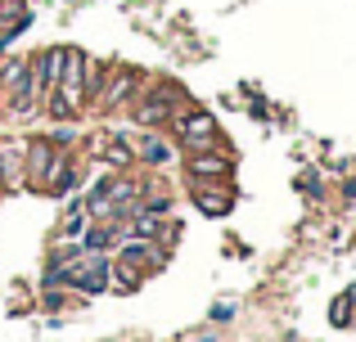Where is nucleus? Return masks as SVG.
Masks as SVG:
<instances>
[{"label": "nucleus", "mask_w": 356, "mask_h": 342, "mask_svg": "<svg viewBox=\"0 0 356 342\" xmlns=\"http://www.w3.org/2000/svg\"><path fill=\"white\" fill-rule=\"evenodd\" d=\"M185 104H190L185 86H176V81H154V86H140V95L127 104V113L140 131H167V122H172Z\"/></svg>", "instance_id": "1"}, {"label": "nucleus", "mask_w": 356, "mask_h": 342, "mask_svg": "<svg viewBox=\"0 0 356 342\" xmlns=\"http://www.w3.org/2000/svg\"><path fill=\"white\" fill-rule=\"evenodd\" d=\"M167 131H172V140L181 144V149H212V144L221 140L217 117H212L208 108H194V104H185L181 113L167 122Z\"/></svg>", "instance_id": "2"}, {"label": "nucleus", "mask_w": 356, "mask_h": 342, "mask_svg": "<svg viewBox=\"0 0 356 342\" xmlns=\"http://www.w3.org/2000/svg\"><path fill=\"white\" fill-rule=\"evenodd\" d=\"M140 86H145V72L131 68V63H113V68H108L104 90H99V99L90 104V113H99V117H108V113H127V104L140 95Z\"/></svg>", "instance_id": "3"}, {"label": "nucleus", "mask_w": 356, "mask_h": 342, "mask_svg": "<svg viewBox=\"0 0 356 342\" xmlns=\"http://www.w3.org/2000/svg\"><path fill=\"white\" fill-rule=\"evenodd\" d=\"M108 253H86L81 248L77 257L68 262V271H63V289H72V293H108Z\"/></svg>", "instance_id": "4"}, {"label": "nucleus", "mask_w": 356, "mask_h": 342, "mask_svg": "<svg viewBox=\"0 0 356 342\" xmlns=\"http://www.w3.org/2000/svg\"><path fill=\"white\" fill-rule=\"evenodd\" d=\"M181 171H185V185H190V180L235 185V158H230L226 149H221V153H212V149H185Z\"/></svg>", "instance_id": "5"}, {"label": "nucleus", "mask_w": 356, "mask_h": 342, "mask_svg": "<svg viewBox=\"0 0 356 342\" xmlns=\"http://www.w3.org/2000/svg\"><path fill=\"white\" fill-rule=\"evenodd\" d=\"M190 198L203 216H226L235 207V185H212V180H190Z\"/></svg>", "instance_id": "6"}, {"label": "nucleus", "mask_w": 356, "mask_h": 342, "mask_svg": "<svg viewBox=\"0 0 356 342\" xmlns=\"http://www.w3.org/2000/svg\"><path fill=\"white\" fill-rule=\"evenodd\" d=\"M95 153H99V162H104L108 171H131L136 167V144H131L127 135H113V131L95 135Z\"/></svg>", "instance_id": "7"}, {"label": "nucleus", "mask_w": 356, "mask_h": 342, "mask_svg": "<svg viewBox=\"0 0 356 342\" xmlns=\"http://www.w3.org/2000/svg\"><path fill=\"white\" fill-rule=\"evenodd\" d=\"M81 68H86V54L81 50H68V45H63V72H59V95H68L72 104L81 108V113H86V90H81Z\"/></svg>", "instance_id": "8"}, {"label": "nucleus", "mask_w": 356, "mask_h": 342, "mask_svg": "<svg viewBox=\"0 0 356 342\" xmlns=\"http://www.w3.org/2000/svg\"><path fill=\"white\" fill-rule=\"evenodd\" d=\"M136 162L140 167H167V162H176V149L163 140L158 131H140L136 140Z\"/></svg>", "instance_id": "9"}, {"label": "nucleus", "mask_w": 356, "mask_h": 342, "mask_svg": "<svg viewBox=\"0 0 356 342\" xmlns=\"http://www.w3.org/2000/svg\"><path fill=\"white\" fill-rule=\"evenodd\" d=\"M36 77H41V95H50L54 86H59V72H63V45H50V50L36 54Z\"/></svg>", "instance_id": "10"}, {"label": "nucleus", "mask_w": 356, "mask_h": 342, "mask_svg": "<svg viewBox=\"0 0 356 342\" xmlns=\"http://www.w3.org/2000/svg\"><path fill=\"white\" fill-rule=\"evenodd\" d=\"M23 180V144H0V189Z\"/></svg>", "instance_id": "11"}, {"label": "nucleus", "mask_w": 356, "mask_h": 342, "mask_svg": "<svg viewBox=\"0 0 356 342\" xmlns=\"http://www.w3.org/2000/svg\"><path fill=\"white\" fill-rule=\"evenodd\" d=\"M104 81H108V68L99 59H90L86 54V68H81V90H86V108L99 99V90H104Z\"/></svg>", "instance_id": "12"}, {"label": "nucleus", "mask_w": 356, "mask_h": 342, "mask_svg": "<svg viewBox=\"0 0 356 342\" xmlns=\"http://www.w3.org/2000/svg\"><path fill=\"white\" fill-rule=\"evenodd\" d=\"M50 117H54V122H77V117H81V108L72 104L68 95H59V90H50Z\"/></svg>", "instance_id": "13"}, {"label": "nucleus", "mask_w": 356, "mask_h": 342, "mask_svg": "<svg viewBox=\"0 0 356 342\" xmlns=\"http://www.w3.org/2000/svg\"><path fill=\"white\" fill-rule=\"evenodd\" d=\"M72 302V289L68 293H45V311H63Z\"/></svg>", "instance_id": "14"}, {"label": "nucleus", "mask_w": 356, "mask_h": 342, "mask_svg": "<svg viewBox=\"0 0 356 342\" xmlns=\"http://www.w3.org/2000/svg\"><path fill=\"white\" fill-rule=\"evenodd\" d=\"M298 189H321V176H316V171H302V176H298Z\"/></svg>", "instance_id": "15"}, {"label": "nucleus", "mask_w": 356, "mask_h": 342, "mask_svg": "<svg viewBox=\"0 0 356 342\" xmlns=\"http://www.w3.org/2000/svg\"><path fill=\"white\" fill-rule=\"evenodd\" d=\"M343 198H348V203H356V180H348V185H343Z\"/></svg>", "instance_id": "16"}, {"label": "nucleus", "mask_w": 356, "mask_h": 342, "mask_svg": "<svg viewBox=\"0 0 356 342\" xmlns=\"http://www.w3.org/2000/svg\"><path fill=\"white\" fill-rule=\"evenodd\" d=\"M0 108H5V90H0Z\"/></svg>", "instance_id": "17"}]
</instances>
